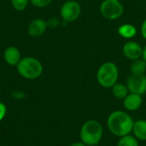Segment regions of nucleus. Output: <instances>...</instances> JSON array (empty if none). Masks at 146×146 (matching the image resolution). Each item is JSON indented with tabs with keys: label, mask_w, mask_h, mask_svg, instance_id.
Masks as SVG:
<instances>
[{
	"label": "nucleus",
	"mask_w": 146,
	"mask_h": 146,
	"mask_svg": "<svg viewBox=\"0 0 146 146\" xmlns=\"http://www.w3.org/2000/svg\"><path fill=\"white\" fill-rule=\"evenodd\" d=\"M140 32H141V34L143 36V38L146 39V19L143 21L142 25H141V28H140Z\"/></svg>",
	"instance_id": "21"
},
{
	"label": "nucleus",
	"mask_w": 146,
	"mask_h": 146,
	"mask_svg": "<svg viewBox=\"0 0 146 146\" xmlns=\"http://www.w3.org/2000/svg\"><path fill=\"white\" fill-rule=\"evenodd\" d=\"M127 86L131 93L143 95L146 93V76L145 74H131L127 78Z\"/></svg>",
	"instance_id": "7"
},
{
	"label": "nucleus",
	"mask_w": 146,
	"mask_h": 146,
	"mask_svg": "<svg viewBox=\"0 0 146 146\" xmlns=\"http://www.w3.org/2000/svg\"><path fill=\"white\" fill-rule=\"evenodd\" d=\"M116 146H139V141L133 134H128L119 138Z\"/></svg>",
	"instance_id": "16"
},
{
	"label": "nucleus",
	"mask_w": 146,
	"mask_h": 146,
	"mask_svg": "<svg viewBox=\"0 0 146 146\" xmlns=\"http://www.w3.org/2000/svg\"><path fill=\"white\" fill-rule=\"evenodd\" d=\"M3 60L4 62L12 67H16L19 62L21 61V53L20 50L15 47V46H9L7 47L4 51H3Z\"/></svg>",
	"instance_id": "11"
},
{
	"label": "nucleus",
	"mask_w": 146,
	"mask_h": 146,
	"mask_svg": "<svg viewBox=\"0 0 146 146\" xmlns=\"http://www.w3.org/2000/svg\"><path fill=\"white\" fill-rule=\"evenodd\" d=\"M130 69L133 74H137V75L145 74L146 72V62L143 58L134 60L131 63Z\"/></svg>",
	"instance_id": "15"
},
{
	"label": "nucleus",
	"mask_w": 146,
	"mask_h": 146,
	"mask_svg": "<svg viewBox=\"0 0 146 146\" xmlns=\"http://www.w3.org/2000/svg\"><path fill=\"white\" fill-rule=\"evenodd\" d=\"M134 120L124 110H115L111 112L107 118V127L110 133L115 137L121 138L132 134Z\"/></svg>",
	"instance_id": "1"
},
{
	"label": "nucleus",
	"mask_w": 146,
	"mask_h": 146,
	"mask_svg": "<svg viewBox=\"0 0 146 146\" xmlns=\"http://www.w3.org/2000/svg\"><path fill=\"white\" fill-rule=\"evenodd\" d=\"M70 146H87V145H85L84 143H82L81 141H80V142H75V143L72 144Z\"/></svg>",
	"instance_id": "22"
},
{
	"label": "nucleus",
	"mask_w": 146,
	"mask_h": 146,
	"mask_svg": "<svg viewBox=\"0 0 146 146\" xmlns=\"http://www.w3.org/2000/svg\"><path fill=\"white\" fill-rule=\"evenodd\" d=\"M132 134L139 141H146V120L140 119L134 121Z\"/></svg>",
	"instance_id": "12"
},
{
	"label": "nucleus",
	"mask_w": 146,
	"mask_h": 146,
	"mask_svg": "<svg viewBox=\"0 0 146 146\" xmlns=\"http://www.w3.org/2000/svg\"><path fill=\"white\" fill-rule=\"evenodd\" d=\"M142 58L146 62V45L143 48V54H142Z\"/></svg>",
	"instance_id": "23"
},
{
	"label": "nucleus",
	"mask_w": 146,
	"mask_h": 146,
	"mask_svg": "<svg viewBox=\"0 0 146 146\" xmlns=\"http://www.w3.org/2000/svg\"><path fill=\"white\" fill-rule=\"evenodd\" d=\"M19 75L26 80H33L39 78L44 71L42 62L33 56H25L21 59L16 66Z\"/></svg>",
	"instance_id": "3"
},
{
	"label": "nucleus",
	"mask_w": 146,
	"mask_h": 146,
	"mask_svg": "<svg viewBox=\"0 0 146 146\" xmlns=\"http://www.w3.org/2000/svg\"><path fill=\"white\" fill-rule=\"evenodd\" d=\"M46 23H47V27L48 28H51V29H54V28H56L58 27L60 25H62V21L57 18V17H50L49 18L47 21H46Z\"/></svg>",
	"instance_id": "19"
},
{
	"label": "nucleus",
	"mask_w": 146,
	"mask_h": 146,
	"mask_svg": "<svg viewBox=\"0 0 146 146\" xmlns=\"http://www.w3.org/2000/svg\"><path fill=\"white\" fill-rule=\"evenodd\" d=\"M137 32L138 31H137V28L135 27V26L129 24V23L121 25L118 28L119 35L127 39H130V38H133V37H135L137 34Z\"/></svg>",
	"instance_id": "13"
},
{
	"label": "nucleus",
	"mask_w": 146,
	"mask_h": 146,
	"mask_svg": "<svg viewBox=\"0 0 146 146\" xmlns=\"http://www.w3.org/2000/svg\"><path fill=\"white\" fill-rule=\"evenodd\" d=\"M111 92L113 96L119 100H123L129 94V90L127 85L120 82H117L111 87Z\"/></svg>",
	"instance_id": "14"
},
{
	"label": "nucleus",
	"mask_w": 146,
	"mask_h": 146,
	"mask_svg": "<svg viewBox=\"0 0 146 146\" xmlns=\"http://www.w3.org/2000/svg\"><path fill=\"white\" fill-rule=\"evenodd\" d=\"M102 16L109 21L119 19L124 13V7L119 0H104L100 5Z\"/></svg>",
	"instance_id": "5"
},
{
	"label": "nucleus",
	"mask_w": 146,
	"mask_h": 146,
	"mask_svg": "<svg viewBox=\"0 0 146 146\" xmlns=\"http://www.w3.org/2000/svg\"><path fill=\"white\" fill-rule=\"evenodd\" d=\"M104 136V127L100 121L90 119L84 122L80 130V139L87 146H98Z\"/></svg>",
	"instance_id": "2"
},
{
	"label": "nucleus",
	"mask_w": 146,
	"mask_h": 146,
	"mask_svg": "<svg viewBox=\"0 0 146 146\" xmlns=\"http://www.w3.org/2000/svg\"><path fill=\"white\" fill-rule=\"evenodd\" d=\"M81 14L80 4L74 0H68L63 3L60 9V15L62 21L69 23L76 21Z\"/></svg>",
	"instance_id": "6"
},
{
	"label": "nucleus",
	"mask_w": 146,
	"mask_h": 146,
	"mask_svg": "<svg viewBox=\"0 0 146 146\" xmlns=\"http://www.w3.org/2000/svg\"><path fill=\"white\" fill-rule=\"evenodd\" d=\"M122 53L127 59L134 61L142 57L143 47L135 41H128L123 45Z\"/></svg>",
	"instance_id": "8"
},
{
	"label": "nucleus",
	"mask_w": 146,
	"mask_h": 146,
	"mask_svg": "<svg viewBox=\"0 0 146 146\" xmlns=\"http://www.w3.org/2000/svg\"><path fill=\"white\" fill-rule=\"evenodd\" d=\"M122 101H123V106L125 110L130 112H133V111L139 110L143 104L142 95H139L136 93L129 92V94Z\"/></svg>",
	"instance_id": "10"
},
{
	"label": "nucleus",
	"mask_w": 146,
	"mask_h": 146,
	"mask_svg": "<svg viewBox=\"0 0 146 146\" xmlns=\"http://www.w3.org/2000/svg\"><path fill=\"white\" fill-rule=\"evenodd\" d=\"M119 69L115 63L106 62L103 63L97 72V80L104 88H110L118 82Z\"/></svg>",
	"instance_id": "4"
},
{
	"label": "nucleus",
	"mask_w": 146,
	"mask_h": 146,
	"mask_svg": "<svg viewBox=\"0 0 146 146\" xmlns=\"http://www.w3.org/2000/svg\"><path fill=\"white\" fill-rule=\"evenodd\" d=\"M29 3L30 0H10V4L12 8L16 11L25 10L27 8Z\"/></svg>",
	"instance_id": "17"
},
{
	"label": "nucleus",
	"mask_w": 146,
	"mask_h": 146,
	"mask_svg": "<svg viewBox=\"0 0 146 146\" xmlns=\"http://www.w3.org/2000/svg\"><path fill=\"white\" fill-rule=\"evenodd\" d=\"M6 113H7L6 105L3 103L0 102V121H2L4 119V117L6 115Z\"/></svg>",
	"instance_id": "20"
},
{
	"label": "nucleus",
	"mask_w": 146,
	"mask_h": 146,
	"mask_svg": "<svg viewBox=\"0 0 146 146\" xmlns=\"http://www.w3.org/2000/svg\"><path fill=\"white\" fill-rule=\"evenodd\" d=\"M47 23L46 21L42 18H36L30 21L27 26V31L29 36L33 38L41 37L47 30Z\"/></svg>",
	"instance_id": "9"
},
{
	"label": "nucleus",
	"mask_w": 146,
	"mask_h": 146,
	"mask_svg": "<svg viewBox=\"0 0 146 146\" xmlns=\"http://www.w3.org/2000/svg\"><path fill=\"white\" fill-rule=\"evenodd\" d=\"M52 0H30V3L36 8H46L51 3Z\"/></svg>",
	"instance_id": "18"
}]
</instances>
